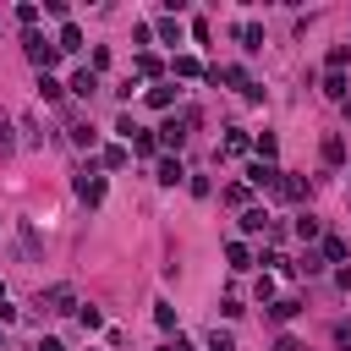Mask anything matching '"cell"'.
I'll use <instances>...</instances> for the list:
<instances>
[{
    "label": "cell",
    "instance_id": "cell-32",
    "mask_svg": "<svg viewBox=\"0 0 351 351\" xmlns=\"http://www.w3.org/2000/svg\"><path fill=\"white\" fill-rule=\"evenodd\" d=\"M77 324H82V329H99V324H104V313H99V307H82V313H77Z\"/></svg>",
    "mask_w": 351,
    "mask_h": 351
},
{
    "label": "cell",
    "instance_id": "cell-14",
    "mask_svg": "<svg viewBox=\"0 0 351 351\" xmlns=\"http://www.w3.org/2000/svg\"><path fill=\"white\" fill-rule=\"evenodd\" d=\"M236 38H241L247 49H263V27H258V22H241V27H236Z\"/></svg>",
    "mask_w": 351,
    "mask_h": 351
},
{
    "label": "cell",
    "instance_id": "cell-1",
    "mask_svg": "<svg viewBox=\"0 0 351 351\" xmlns=\"http://www.w3.org/2000/svg\"><path fill=\"white\" fill-rule=\"evenodd\" d=\"M22 49H27V60H33V66H38L44 77H49V66L60 60V49H55V44H49L44 33H27V38H22Z\"/></svg>",
    "mask_w": 351,
    "mask_h": 351
},
{
    "label": "cell",
    "instance_id": "cell-34",
    "mask_svg": "<svg viewBox=\"0 0 351 351\" xmlns=\"http://www.w3.org/2000/svg\"><path fill=\"white\" fill-rule=\"evenodd\" d=\"M252 291H258V302H274V280H269V274H258V285H252Z\"/></svg>",
    "mask_w": 351,
    "mask_h": 351
},
{
    "label": "cell",
    "instance_id": "cell-2",
    "mask_svg": "<svg viewBox=\"0 0 351 351\" xmlns=\"http://www.w3.org/2000/svg\"><path fill=\"white\" fill-rule=\"evenodd\" d=\"M192 126H197V110H181V115H170V121L159 126V143H165V148H181Z\"/></svg>",
    "mask_w": 351,
    "mask_h": 351
},
{
    "label": "cell",
    "instance_id": "cell-29",
    "mask_svg": "<svg viewBox=\"0 0 351 351\" xmlns=\"http://www.w3.org/2000/svg\"><path fill=\"white\" fill-rule=\"evenodd\" d=\"M16 22H22V27H33V22H38V5H33V0H22V5H16Z\"/></svg>",
    "mask_w": 351,
    "mask_h": 351
},
{
    "label": "cell",
    "instance_id": "cell-36",
    "mask_svg": "<svg viewBox=\"0 0 351 351\" xmlns=\"http://www.w3.org/2000/svg\"><path fill=\"white\" fill-rule=\"evenodd\" d=\"M33 351H66V346H60V340H55V335H49V340H38V346H33Z\"/></svg>",
    "mask_w": 351,
    "mask_h": 351
},
{
    "label": "cell",
    "instance_id": "cell-20",
    "mask_svg": "<svg viewBox=\"0 0 351 351\" xmlns=\"http://www.w3.org/2000/svg\"><path fill=\"white\" fill-rule=\"evenodd\" d=\"M324 93H329V99H340V104H346V77H340V71H329V77H324Z\"/></svg>",
    "mask_w": 351,
    "mask_h": 351
},
{
    "label": "cell",
    "instance_id": "cell-19",
    "mask_svg": "<svg viewBox=\"0 0 351 351\" xmlns=\"http://www.w3.org/2000/svg\"><path fill=\"white\" fill-rule=\"evenodd\" d=\"M252 148H258V159H263V165H269V159H274V148H280V143H274V132H258V137H252Z\"/></svg>",
    "mask_w": 351,
    "mask_h": 351
},
{
    "label": "cell",
    "instance_id": "cell-18",
    "mask_svg": "<svg viewBox=\"0 0 351 351\" xmlns=\"http://www.w3.org/2000/svg\"><path fill=\"white\" fill-rule=\"evenodd\" d=\"M225 263H230V269H247V263H252L247 241H230V247H225Z\"/></svg>",
    "mask_w": 351,
    "mask_h": 351
},
{
    "label": "cell",
    "instance_id": "cell-9",
    "mask_svg": "<svg viewBox=\"0 0 351 351\" xmlns=\"http://www.w3.org/2000/svg\"><path fill=\"white\" fill-rule=\"evenodd\" d=\"M55 49H60V55H77V49H82V27H77V22H66V27H60V38H55Z\"/></svg>",
    "mask_w": 351,
    "mask_h": 351
},
{
    "label": "cell",
    "instance_id": "cell-10",
    "mask_svg": "<svg viewBox=\"0 0 351 351\" xmlns=\"http://www.w3.org/2000/svg\"><path fill=\"white\" fill-rule=\"evenodd\" d=\"M274 219H269V208H241V230L247 236H258V230H269Z\"/></svg>",
    "mask_w": 351,
    "mask_h": 351
},
{
    "label": "cell",
    "instance_id": "cell-31",
    "mask_svg": "<svg viewBox=\"0 0 351 351\" xmlns=\"http://www.w3.org/2000/svg\"><path fill=\"white\" fill-rule=\"evenodd\" d=\"M296 236H302V241H313V236H318V219H313V214H302V219H296Z\"/></svg>",
    "mask_w": 351,
    "mask_h": 351
},
{
    "label": "cell",
    "instance_id": "cell-24",
    "mask_svg": "<svg viewBox=\"0 0 351 351\" xmlns=\"http://www.w3.org/2000/svg\"><path fill=\"white\" fill-rule=\"evenodd\" d=\"M159 38H165V44H181V22L165 16V22H159Z\"/></svg>",
    "mask_w": 351,
    "mask_h": 351
},
{
    "label": "cell",
    "instance_id": "cell-35",
    "mask_svg": "<svg viewBox=\"0 0 351 351\" xmlns=\"http://www.w3.org/2000/svg\"><path fill=\"white\" fill-rule=\"evenodd\" d=\"M335 346H340V351H351V324H335Z\"/></svg>",
    "mask_w": 351,
    "mask_h": 351
},
{
    "label": "cell",
    "instance_id": "cell-39",
    "mask_svg": "<svg viewBox=\"0 0 351 351\" xmlns=\"http://www.w3.org/2000/svg\"><path fill=\"white\" fill-rule=\"evenodd\" d=\"M159 351H170V346H159Z\"/></svg>",
    "mask_w": 351,
    "mask_h": 351
},
{
    "label": "cell",
    "instance_id": "cell-23",
    "mask_svg": "<svg viewBox=\"0 0 351 351\" xmlns=\"http://www.w3.org/2000/svg\"><path fill=\"white\" fill-rule=\"evenodd\" d=\"M154 324H159V329H176V307H170V302H154Z\"/></svg>",
    "mask_w": 351,
    "mask_h": 351
},
{
    "label": "cell",
    "instance_id": "cell-6",
    "mask_svg": "<svg viewBox=\"0 0 351 351\" xmlns=\"http://www.w3.org/2000/svg\"><path fill=\"white\" fill-rule=\"evenodd\" d=\"M126 148H132V159H154V148H159V132H148V126H137V132L126 137Z\"/></svg>",
    "mask_w": 351,
    "mask_h": 351
},
{
    "label": "cell",
    "instance_id": "cell-38",
    "mask_svg": "<svg viewBox=\"0 0 351 351\" xmlns=\"http://www.w3.org/2000/svg\"><path fill=\"white\" fill-rule=\"evenodd\" d=\"M0 346H5V324H0Z\"/></svg>",
    "mask_w": 351,
    "mask_h": 351
},
{
    "label": "cell",
    "instance_id": "cell-33",
    "mask_svg": "<svg viewBox=\"0 0 351 351\" xmlns=\"http://www.w3.org/2000/svg\"><path fill=\"white\" fill-rule=\"evenodd\" d=\"M137 71L143 77H159V55H137Z\"/></svg>",
    "mask_w": 351,
    "mask_h": 351
},
{
    "label": "cell",
    "instance_id": "cell-25",
    "mask_svg": "<svg viewBox=\"0 0 351 351\" xmlns=\"http://www.w3.org/2000/svg\"><path fill=\"white\" fill-rule=\"evenodd\" d=\"M346 60H351V44H335L329 49V71H346Z\"/></svg>",
    "mask_w": 351,
    "mask_h": 351
},
{
    "label": "cell",
    "instance_id": "cell-16",
    "mask_svg": "<svg viewBox=\"0 0 351 351\" xmlns=\"http://www.w3.org/2000/svg\"><path fill=\"white\" fill-rule=\"evenodd\" d=\"M247 148H252V137H247L241 126H230V132H225V154H247Z\"/></svg>",
    "mask_w": 351,
    "mask_h": 351
},
{
    "label": "cell",
    "instance_id": "cell-26",
    "mask_svg": "<svg viewBox=\"0 0 351 351\" xmlns=\"http://www.w3.org/2000/svg\"><path fill=\"white\" fill-rule=\"evenodd\" d=\"M176 77H203V66L192 55H176Z\"/></svg>",
    "mask_w": 351,
    "mask_h": 351
},
{
    "label": "cell",
    "instance_id": "cell-4",
    "mask_svg": "<svg viewBox=\"0 0 351 351\" xmlns=\"http://www.w3.org/2000/svg\"><path fill=\"white\" fill-rule=\"evenodd\" d=\"M38 307H44V313H71V307H77V291H71V285H49V291L38 296Z\"/></svg>",
    "mask_w": 351,
    "mask_h": 351
},
{
    "label": "cell",
    "instance_id": "cell-15",
    "mask_svg": "<svg viewBox=\"0 0 351 351\" xmlns=\"http://www.w3.org/2000/svg\"><path fill=\"white\" fill-rule=\"evenodd\" d=\"M148 104H154V110H170V104H176V88H170V82L148 88Z\"/></svg>",
    "mask_w": 351,
    "mask_h": 351
},
{
    "label": "cell",
    "instance_id": "cell-37",
    "mask_svg": "<svg viewBox=\"0 0 351 351\" xmlns=\"http://www.w3.org/2000/svg\"><path fill=\"white\" fill-rule=\"evenodd\" d=\"M0 302H5V280H0Z\"/></svg>",
    "mask_w": 351,
    "mask_h": 351
},
{
    "label": "cell",
    "instance_id": "cell-8",
    "mask_svg": "<svg viewBox=\"0 0 351 351\" xmlns=\"http://www.w3.org/2000/svg\"><path fill=\"white\" fill-rule=\"evenodd\" d=\"M296 313H302V302H296V296H274V302H269V318H274V324H291Z\"/></svg>",
    "mask_w": 351,
    "mask_h": 351
},
{
    "label": "cell",
    "instance_id": "cell-12",
    "mask_svg": "<svg viewBox=\"0 0 351 351\" xmlns=\"http://www.w3.org/2000/svg\"><path fill=\"white\" fill-rule=\"evenodd\" d=\"M126 165H132V148L110 143V148H104V170H126Z\"/></svg>",
    "mask_w": 351,
    "mask_h": 351
},
{
    "label": "cell",
    "instance_id": "cell-28",
    "mask_svg": "<svg viewBox=\"0 0 351 351\" xmlns=\"http://www.w3.org/2000/svg\"><path fill=\"white\" fill-rule=\"evenodd\" d=\"M203 351H236V340H230V335H225V329H214V335H208V346H203Z\"/></svg>",
    "mask_w": 351,
    "mask_h": 351
},
{
    "label": "cell",
    "instance_id": "cell-27",
    "mask_svg": "<svg viewBox=\"0 0 351 351\" xmlns=\"http://www.w3.org/2000/svg\"><path fill=\"white\" fill-rule=\"evenodd\" d=\"M71 143H77V148H93L99 132H93V126H71Z\"/></svg>",
    "mask_w": 351,
    "mask_h": 351
},
{
    "label": "cell",
    "instance_id": "cell-13",
    "mask_svg": "<svg viewBox=\"0 0 351 351\" xmlns=\"http://www.w3.org/2000/svg\"><path fill=\"white\" fill-rule=\"evenodd\" d=\"M280 197L302 203V197H307V181H302V176H280Z\"/></svg>",
    "mask_w": 351,
    "mask_h": 351
},
{
    "label": "cell",
    "instance_id": "cell-11",
    "mask_svg": "<svg viewBox=\"0 0 351 351\" xmlns=\"http://www.w3.org/2000/svg\"><path fill=\"white\" fill-rule=\"evenodd\" d=\"M71 93H77V99H93V93H99V77H93L88 66H82V71L71 77Z\"/></svg>",
    "mask_w": 351,
    "mask_h": 351
},
{
    "label": "cell",
    "instance_id": "cell-7",
    "mask_svg": "<svg viewBox=\"0 0 351 351\" xmlns=\"http://www.w3.org/2000/svg\"><path fill=\"white\" fill-rule=\"evenodd\" d=\"M154 176H159L165 186H181V181H186V170H181V159H176V154H165V159L154 165Z\"/></svg>",
    "mask_w": 351,
    "mask_h": 351
},
{
    "label": "cell",
    "instance_id": "cell-22",
    "mask_svg": "<svg viewBox=\"0 0 351 351\" xmlns=\"http://www.w3.org/2000/svg\"><path fill=\"white\" fill-rule=\"evenodd\" d=\"M324 258H329V263H346V241H340V236H324Z\"/></svg>",
    "mask_w": 351,
    "mask_h": 351
},
{
    "label": "cell",
    "instance_id": "cell-3",
    "mask_svg": "<svg viewBox=\"0 0 351 351\" xmlns=\"http://www.w3.org/2000/svg\"><path fill=\"white\" fill-rule=\"evenodd\" d=\"M280 176H285V170H274V165H263V159L247 165V186H258V192H280Z\"/></svg>",
    "mask_w": 351,
    "mask_h": 351
},
{
    "label": "cell",
    "instance_id": "cell-30",
    "mask_svg": "<svg viewBox=\"0 0 351 351\" xmlns=\"http://www.w3.org/2000/svg\"><path fill=\"white\" fill-rule=\"evenodd\" d=\"M38 93H44V99H49V104H55V99H60V93H66V88H60V82H55V77H38Z\"/></svg>",
    "mask_w": 351,
    "mask_h": 351
},
{
    "label": "cell",
    "instance_id": "cell-5",
    "mask_svg": "<svg viewBox=\"0 0 351 351\" xmlns=\"http://www.w3.org/2000/svg\"><path fill=\"white\" fill-rule=\"evenodd\" d=\"M77 197H82L88 208H99V203H104V176H93V170H82V176H77Z\"/></svg>",
    "mask_w": 351,
    "mask_h": 351
},
{
    "label": "cell",
    "instance_id": "cell-21",
    "mask_svg": "<svg viewBox=\"0 0 351 351\" xmlns=\"http://www.w3.org/2000/svg\"><path fill=\"white\" fill-rule=\"evenodd\" d=\"M247 197H252L247 181H241V186H225V203H230V208H247Z\"/></svg>",
    "mask_w": 351,
    "mask_h": 351
},
{
    "label": "cell",
    "instance_id": "cell-17",
    "mask_svg": "<svg viewBox=\"0 0 351 351\" xmlns=\"http://www.w3.org/2000/svg\"><path fill=\"white\" fill-rule=\"evenodd\" d=\"M318 154H324V165H346V143H340V137H324Z\"/></svg>",
    "mask_w": 351,
    "mask_h": 351
}]
</instances>
